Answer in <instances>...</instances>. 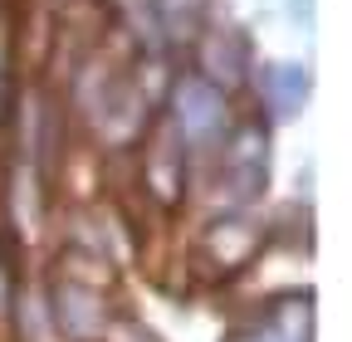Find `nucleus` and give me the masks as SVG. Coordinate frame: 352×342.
Returning <instances> with one entry per match:
<instances>
[{"instance_id":"nucleus-10","label":"nucleus","mask_w":352,"mask_h":342,"mask_svg":"<svg viewBox=\"0 0 352 342\" xmlns=\"http://www.w3.org/2000/svg\"><path fill=\"white\" fill-rule=\"evenodd\" d=\"M20 108V98H15V83L6 78V73H0V127H6V117Z\"/></svg>"},{"instance_id":"nucleus-9","label":"nucleus","mask_w":352,"mask_h":342,"mask_svg":"<svg viewBox=\"0 0 352 342\" xmlns=\"http://www.w3.org/2000/svg\"><path fill=\"white\" fill-rule=\"evenodd\" d=\"M284 15H289L298 30H314V20H318V5H314V0H284Z\"/></svg>"},{"instance_id":"nucleus-2","label":"nucleus","mask_w":352,"mask_h":342,"mask_svg":"<svg viewBox=\"0 0 352 342\" xmlns=\"http://www.w3.org/2000/svg\"><path fill=\"white\" fill-rule=\"evenodd\" d=\"M44 304H50L59 342H103L108 323L118 318L108 293L94 288V279L83 274H54L50 288H44Z\"/></svg>"},{"instance_id":"nucleus-8","label":"nucleus","mask_w":352,"mask_h":342,"mask_svg":"<svg viewBox=\"0 0 352 342\" xmlns=\"http://www.w3.org/2000/svg\"><path fill=\"white\" fill-rule=\"evenodd\" d=\"M103 342H162L142 318H127V313H118L113 323H108V332H103Z\"/></svg>"},{"instance_id":"nucleus-1","label":"nucleus","mask_w":352,"mask_h":342,"mask_svg":"<svg viewBox=\"0 0 352 342\" xmlns=\"http://www.w3.org/2000/svg\"><path fill=\"white\" fill-rule=\"evenodd\" d=\"M166 122L196 161L226 142L240 117H235V98L226 89H215L196 69H182V73H171V89H166Z\"/></svg>"},{"instance_id":"nucleus-3","label":"nucleus","mask_w":352,"mask_h":342,"mask_svg":"<svg viewBox=\"0 0 352 342\" xmlns=\"http://www.w3.org/2000/svg\"><path fill=\"white\" fill-rule=\"evenodd\" d=\"M250 89H254V103H259V122H294L308 98H314V73L298 59H274V64H259L250 73Z\"/></svg>"},{"instance_id":"nucleus-11","label":"nucleus","mask_w":352,"mask_h":342,"mask_svg":"<svg viewBox=\"0 0 352 342\" xmlns=\"http://www.w3.org/2000/svg\"><path fill=\"white\" fill-rule=\"evenodd\" d=\"M6 64H10V49H6V30H0V73H6Z\"/></svg>"},{"instance_id":"nucleus-6","label":"nucleus","mask_w":352,"mask_h":342,"mask_svg":"<svg viewBox=\"0 0 352 342\" xmlns=\"http://www.w3.org/2000/svg\"><path fill=\"white\" fill-rule=\"evenodd\" d=\"M138 166H142V186H147V196H152V201L176 205V201L186 196L191 152L182 147V137L171 133V122H166V117H157V122H152V142H147V152L138 157Z\"/></svg>"},{"instance_id":"nucleus-7","label":"nucleus","mask_w":352,"mask_h":342,"mask_svg":"<svg viewBox=\"0 0 352 342\" xmlns=\"http://www.w3.org/2000/svg\"><path fill=\"white\" fill-rule=\"evenodd\" d=\"M196 69L201 78H210L215 89H226L230 98L240 89H250V73H254V59H250V39L240 30H201L196 34Z\"/></svg>"},{"instance_id":"nucleus-4","label":"nucleus","mask_w":352,"mask_h":342,"mask_svg":"<svg viewBox=\"0 0 352 342\" xmlns=\"http://www.w3.org/2000/svg\"><path fill=\"white\" fill-rule=\"evenodd\" d=\"M264 244V230L250 220V210H215L201 230V249H206V269L215 279H235Z\"/></svg>"},{"instance_id":"nucleus-5","label":"nucleus","mask_w":352,"mask_h":342,"mask_svg":"<svg viewBox=\"0 0 352 342\" xmlns=\"http://www.w3.org/2000/svg\"><path fill=\"white\" fill-rule=\"evenodd\" d=\"M226 342H314V293H279L254 318H245Z\"/></svg>"}]
</instances>
